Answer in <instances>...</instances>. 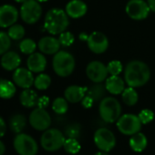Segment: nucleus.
Wrapping results in <instances>:
<instances>
[{"label":"nucleus","instance_id":"1","mask_svg":"<svg viewBox=\"0 0 155 155\" xmlns=\"http://www.w3.org/2000/svg\"><path fill=\"white\" fill-rule=\"evenodd\" d=\"M150 68L145 62L141 60H131L125 67L124 80L129 87H142L150 81Z\"/></svg>","mask_w":155,"mask_h":155},{"label":"nucleus","instance_id":"2","mask_svg":"<svg viewBox=\"0 0 155 155\" xmlns=\"http://www.w3.org/2000/svg\"><path fill=\"white\" fill-rule=\"evenodd\" d=\"M68 25V16L65 10L60 8H52L47 12L44 28L49 34L58 35L66 31Z\"/></svg>","mask_w":155,"mask_h":155},{"label":"nucleus","instance_id":"3","mask_svg":"<svg viewBox=\"0 0 155 155\" xmlns=\"http://www.w3.org/2000/svg\"><path fill=\"white\" fill-rule=\"evenodd\" d=\"M52 66L58 76L65 78L73 73L76 67V61L72 54L65 50H61L54 55Z\"/></svg>","mask_w":155,"mask_h":155},{"label":"nucleus","instance_id":"4","mask_svg":"<svg viewBox=\"0 0 155 155\" xmlns=\"http://www.w3.org/2000/svg\"><path fill=\"white\" fill-rule=\"evenodd\" d=\"M101 118L108 122L113 123L119 120L121 114V106L119 101L113 97H105L101 101L99 106Z\"/></svg>","mask_w":155,"mask_h":155},{"label":"nucleus","instance_id":"5","mask_svg":"<svg viewBox=\"0 0 155 155\" xmlns=\"http://www.w3.org/2000/svg\"><path fill=\"white\" fill-rule=\"evenodd\" d=\"M66 138L64 134L58 129L46 130L41 138L40 143L42 148L47 151H56L63 147Z\"/></svg>","mask_w":155,"mask_h":155},{"label":"nucleus","instance_id":"6","mask_svg":"<svg viewBox=\"0 0 155 155\" xmlns=\"http://www.w3.org/2000/svg\"><path fill=\"white\" fill-rule=\"evenodd\" d=\"M14 148L19 155H36L38 151L37 141L28 134L18 133L14 139Z\"/></svg>","mask_w":155,"mask_h":155},{"label":"nucleus","instance_id":"7","mask_svg":"<svg viewBox=\"0 0 155 155\" xmlns=\"http://www.w3.org/2000/svg\"><path fill=\"white\" fill-rule=\"evenodd\" d=\"M42 16V8L37 0H27L20 8V17L27 24L37 23Z\"/></svg>","mask_w":155,"mask_h":155},{"label":"nucleus","instance_id":"8","mask_svg":"<svg viewBox=\"0 0 155 155\" xmlns=\"http://www.w3.org/2000/svg\"><path fill=\"white\" fill-rule=\"evenodd\" d=\"M141 121L139 116L134 114H124L117 120V128L124 135H133L141 129Z\"/></svg>","mask_w":155,"mask_h":155},{"label":"nucleus","instance_id":"9","mask_svg":"<svg viewBox=\"0 0 155 155\" xmlns=\"http://www.w3.org/2000/svg\"><path fill=\"white\" fill-rule=\"evenodd\" d=\"M125 11L131 19L143 20L149 16L150 8L144 0H130L125 7Z\"/></svg>","mask_w":155,"mask_h":155},{"label":"nucleus","instance_id":"10","mask_svg":"<svg viewBox=\"0 0 155 155\" xmlns=\"http://www.w3.org/2000/svg\"><path fill=\"white\" fill-rule=\"evenodd\" d=\"M94 142L100 150L109 152L115 147L116 138L109 129L101 128L94 133Z\"/></svg>","mask_w":155,"mask_h":155},{"label":"nucleus","instance_id":"11","mask_svg":"<svg viewBox=\"0 0 155 155\" xmlns=\"http://www.w3.org/2000/svg\"><path fill=\"white\" fill-rule=\"evenodd\" d=\"M29 123L37 130L45 131L51 125V117L43 108H36L29 115Z\"/></svg>","mask_w":155,"mask_h":155},{"label":"nucleus","instance_id":"12","mask_svg":"<svg viewBox=\"0 0 155 155\" xmlns=\"http://www.w3.org/2000/svg\"><path fill=\"white\" fill-rule=\"evenodd\" d=\"M86 74L89 79L94 83H101L104 81L109 74L108 68L101 61H91L86 68Z\"/></svg>","mask_w":155,"mask_h":155},{"label":"nucleus","instance_id":"13","mask_svg":"<svg viewBox=\"0 0 155 155\" xmlns=\"http://www.w3.org/2000/svg\"><path fill=\"white\" fill-rule=\"evenodd\" d=\"M90 50L95 54H102L109 48V39L105 34L100 31L92 32L87 39Z\"/></svg>","mask_w":155,"mask_h":155},{"label":"nucleus","instance_id":"14","mask_svg":"<svg viewBox=\"0 0 155 155\" xmlns=\"http://www.w3.org/2000/svg\"><path fill=\"white\" fill-rule=\"evenodd\" d=\"M18 10L12 5L0 6V28H10L18 19Z\"/></svg>","mask_w":155,"mask_h":155},{"label":"nucleus","instance_id":"15","mask_svg":"<svg viewBox=\"0 0 155 155\" xmlns=\"http://www.w3.org/2000/svg\"><path fill=\"white\" fill-rule=\"evenodd\" d=\"M34 76L33 72L28 68H18L15 70L13 74V81L14 83L22 89H29L34 85Z\"/></svg>","mask_w":155,"mask_h":155},{"label":"nucleus","instance_id":"16","mask_svg":"<svg viewBox=\"0 0 155 155\" xmlns=\"http://www.w3.org/2000/svg\"><path fill=\"white\" fill-rule=\"evenodd\" d=\"M60 46L61 45L58 38L50 36L42 38L38 43V48H39L40 52L47 55H55L59 51Z\"/></svg>","mask_w":155,"mask_h":155},{"label":"nucleus","instance_id":"17","mask_svg":"<svg viewBox=\"0 0 155 155\" xmlns=\"http://www.w3.org/2000/svg\"><path fill=\"white\" fill-rule=\"evenodd\" d=\"M28 68L33 73H41L47 67V58L40 52H34L29 55L27 60Z\"/></svg>","mask_w":155,"mask_h":155},{"label":"nucleus","instance_id":"18","mask_svg":"<svg viewBox=\"0 0 155 155\" xmlns=\"http://www.w3.org/2000/svg\"><path fill=\"white\" fill-rule=\"evenodd\" d=\"M88 10V7L86 3L82 0H70L66 5L65 11L68 16L72 18H80L86 15Z\"/></svg>","mask_w":155,"mask_h":155},{"label":"nucleus","instance_id":"19","mask_svg":"<svg viewBox=\"0 0 155 155\" xmlns=\"http://www.w3.org/2000/svg\"><path fill=\"white\" fill-rule=\"evenodd\" d=\"M0 63H1L2 68L8 71L16 70L19 68V65L21 64V58L17 52L8 50L2 55Z\"/></svg>","mask_w":155,"mask_h":155},{"label":"nucleus","instance_id":"20","mask_svg":"<svg viewBox=\"0 0 155 155\" xmlns=\"http://www.w3.org/2000/svg\"><path fill=\"white\" fill-rule=\"evenodd\" d=\"M87 91L88 89L85 87L72 85L65 90L64 97L70 103H78L83 100V98L86 96Z\"/></svg>","mask_w":155,"mask_h":155},{"label":"nucleus","instance_id":"21","mask_svg":"<svg viewBox=\"0 0 155 155\" xmlns=\"http://www.w3.org/2000/svg\"><path fill=\"white\" fill-rule=\"evenodd\" d=\"M105 88L108 92L112 95L121 94L125 89V82L120 76H111L107 78L105 81Z\"/></svg>","mask_w":155,"mask_h":155},{"label":"nucleus","instance_id":"22","mask_svg":"<svg viewBox=\"0 0 155 155\" xmlns=\"http://www.w3.org/2000/svg\"><path fill=\"white\" fill-rule=\"evenodd\" d=\"M129 143L132 150L136 152H141L146 149L148 145V140H147V137L143 133L139 131L131 135Z\"/></svg>","mask_w":155,"mask_h":155},{"label":"nucleus","instance_id":"23","mask_svg":"<svg viewBox=\"0 0 155 155\" xmlns=\"http://www.w3.org/2000/svg\"><path fill=\"white\" fill-rule=\"evenodd\" d=\"M19 101L20 103L26 107V108H33L38 104V96L37 92L33 90L29 89H25L19 96Z\"/></svg>","mask_w":155,"mask_h":155},{"label":"nucleus","instance_id":"24","mask_svg":"<svg viewBox=\"0 0 155 155\" xmlns=\"http://www.w3.org/2000/svg\"><path fill=\"white\" fill-rule=\"evenodd\" d=\"M17 89L15 83L8 80L0 81V98L8 100L15 96Z\"/></svg>","mask_w":155,"mask_h":155},{"label":"nucleus","instance_id":"25","mask_svg":"<svg viewBox=\"0 0 155 155\" xmlns=\"http://www.w3.org/2000/svg\"><path fill=\"white\" fill-rule=\"evenodd\" d=\"M27 125V119L22 114H15L11 117L9 121L10 129L15 133H21Z\"/></svg>","mask_w":155,"mask_h":155},{"label":"nucleus","instance_id":"26","mask_svg":"<svg viewBox=\"0 0 155 155\" xmlns=\"http://www.w3.org/2000/svg\"><path fill=\"white\" fill-rule=\"evenodd\" d=\"M121 98H122L123 102L127 106H134L138 102V100H139L138 93L135 91V89L132 87L125 88L121 93Z\"/></svg>","mask_w":155,"mask_h":155},{"label":"nucleus","instance_id":"27","mask_svg":"<svg viewBox=\"0 0 155 155\" xmlns=\"http://www.w3.org/2000/svg\"><path fill=\"white\" fill-rule=\"evenodd\" d=\"M106 91L107 90H106L105 86H102L101 83H96L95 85H93L92 87L88 89L87 95L89 97H91L94 101H97L103 99V97L105 96Z\"/></svg>","mask_w":155,"mask_h":155},{"label":"nucleus","instance_id":"28","mask_svg":"<svg viewBox=\"0 0 155 155\" xmlns=\"http://www.w3.org/2000/svg\"><path fill=\"white\" fill-rule=\"evenodd\" d=\"M50 84H51V78L48 74L41 72L35 78L34 86L36 89L39 91H45L48 89Z\"/></svg>","mask_w":155,"mask_h":155},{"label":"nucleus","instance_id":"29","mask_svg":"<svg viewBox=\"0 0 155 155\" xmlns=\"http://www.w3.org/2000/svg\"><path fill=\"white\" fill-rule=\"evenodd\" d=\"M63 148L66 152L69 154H76L81 150V146L76 138H68L64 142Z\"/></svg>","mask_w":155,"mask_h":155},{"label":"nucleus","instance_id":"30","mask_svg":"<svg viewBox=\"0 0 155 155\" xmlns=\"http://www.w3.org/2000/svg\"><path fill=\"white\" fill-rule=\"evenodd\" d=\"M25 28L20 24H14L8 28V36L12 40H20L25 36Z\"/></svg>","mask_w":155,"mask_h":155},{"label":"nucleus","instance_id":"31","mask_svg":"<svg viewBox=\"0 0 155 155\" xmlns=\"http://www.w3.org/2000/svg\"><path fill=\"white\" fill-rule=\"evenodd\" d=\"M37 43L31 38H25L19 44V49L23 54L30 55L34 53L37 49Z\"/></svg>","mask_w":155,"mask_h":155},{"label":"nucleus","instance_id":"32","mask_svg":"<svg viewBox=\"0 0 155 155\" xmlns=\"http://www.w3.org/2000/svg\"><path fill=\"white\" fill-rule=\"evenodd\" d=\"M68 101L65 98H57L52 103V110L57 114H65L68 109Z\"/></svg>","mask_w":155,"mask_h":155},{"label":"nucleus","instance_id":"33","mask_svg":"<svg viewBox=\"0 0 155 155\" xmlns=\"http://www.w3.org/2000/svg\"><path fill=\"white\" fill-rule=\"evenodd\" d=\"M11 46V38L8 33L0 31V55L8 51Z\"/></svg>","mask_w":155,"mask_h":155},{"label":"nucleus","instance_id":"34","mask_svg":"<svg viewBox=\"0 0 155 155\" xmlns=\"http://www.w3.org/2000/svg\"><path fill=\"white\" fill-rule=\"evenodd\" d=\"M58 40H59V43H60L61 46H63V47H69V46H71L74 43L75 38H74V35L71 32L64 31V32L59 34Z\"/></svg>","mask_w":155,"mask_h":155},{"label":"nucleus","instance_id":"35","mask_svg":"<svg viewBox=\"0 0 155 155\" xmlns=\"http://www.w3.org/2000/svg\"><path fill=\"white\" fill-rule=\"evenodd\" d=\"M107 68H108L109 74H110L111 76H119L122 72V69H123V66L121 62L119 60L110 61L107 65Z\"/></svg>","mask_w":155,"mask_h":155},{"label":"nucleus","instance_id":"36","mask_svg":"<svg viewBox=\"0 0 155 155\" xmlns=\"http://www.w3.org/2000/svg\"><path fill=\"white\" fill-rule=\"evenodd\" d=\"M139 118L141 121L142 124H148L150 122H151L154 119V113L152 110H149V109H144L142 110L140 113H139Z\"/></svg>","mask_w":155,"mask_h":155},{"label":"nucleus","instance_id":"37","mask_svg":"<svg viewBox=\"0 0 155 155\" xmlns=\"http://www.w3.org/2000/svg\"><path fill=\"white\" fill-rule=\"evenodd\" d=\"M79 128H76V125H70L66 130V133L68 135V138H76L77 135H79Z\"/></svg>","mask_w":155,"mask_h":155},{"label":"nucleus","instance_id":"38","mask_svg":"<svg viewBox=\"0 0 155 155\" xmlns=\"http://www.w3.org/2000/svg\"><path fill=\"white\" fill-rule=\"evenodd\" d=\"M48 104H49V99H48L47 96H42L41 98H38L37 106H38V108H43V109H45L46 107L48 106Z\"/></svg>","mask_w":155,"mask_h":155},{"label":"nucleus","instance_id":"39","mask_svg":"<svg viewBox=\"0 0 155 155\" xmlns=\"http://www.w3.org/2000/svg\"><path fill=\"white\" fill-rule=\"evenodd\" d=\"M93 102H94V101L88 95H86L83 98V100L81 101V103H82L83 107H85V108H91L93 105Z\"/></svg>","mask_w":155,"mask_h":155},{"label":"nucleus","instance_id":"40","mask_svg":"<svg viewBox=\"0 0 155 155\" xmlns=\"http://www.w3.org/2000/svg\"><path fill=\"white\" fill-rule=\"evenodd\" d=\"M6 130H7V125H6V122L4 120V119L0 116V138H2L5 133H6Z\"/></svg>","mask_w":155,"mask_h":155},{"label":"nucleus","instance_id":"41","mask_svg":"<svg viewBox=\"0 0 155 155\" xmlns=\"http://www.w3.org/2000/svg\"><path fill=\"white\" fill-rule=\"evenodd\" d=\"M147 3L150 8V11L155 12V0H147Z\"/></svg>","mask_w":155,"mask_h":155},{"label":"nucleus","instance_id":"42","mask_svg":"<svg viewBox=\"0 0 155 155\" xmlns=\"http://www.w3.org/2000/svg\"><path fill=\"white\" fill-rule=\"evenodd\" d=\"M6 151V147H5V144L0 140V155H3Z\"/></svg>","mask_w":155,"mask_h":155},{"label":"nucleus","instance_id":"43","mask_svg":"<svg viewBox=\"0 0 155 155\" xmlns=\"http://www.w3.org/2000/svg\"><path fill=\"white\" fill-rule=\"evenodd\" d=\"M94 155H109L106 151H102V150H101V151H99V152H97V153H95Z\"/></svg>","mask_w":155,"mask_h":155},{"label":"nucleus","instance_id":"44","mask_svg":"<svg viewBox=\"0 0 155 155\" xmlns=\"http://www.w3.org/2000/svg\"><path fill=\"white\" fill-rule=\"evenodd\" d=\"M15 1L18 3H24L25 1H27V0H15Z\"/></svg>","mask_w":155,"mask_h":155},{"label":"nucleus","instance_id":"45","mask_svg":"<svg viewBox=\"0 0 155 155\" xmlns=\"http://www.w3.org/2000/svg\"><path fill=\"white\" fill-rule=\"evenodd\" d=\"M37 1H38L39 3H41V2H47V1H48V0H37Z\"/></svg>","mask_w":155,"mask_h":155}]
</instances>
